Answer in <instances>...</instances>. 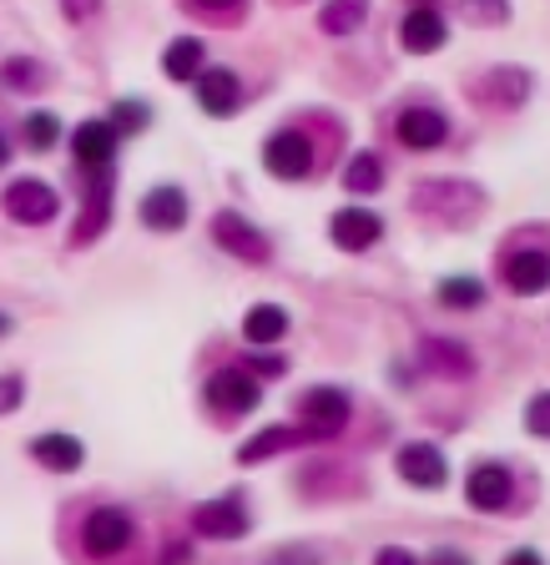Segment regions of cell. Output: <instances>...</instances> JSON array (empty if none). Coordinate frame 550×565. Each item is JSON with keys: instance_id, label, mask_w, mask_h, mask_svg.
Instances as JSON below:
<instances>
[{"instance_id": "obj_1", "label": "cell", "mask_w": 550, "mask_h": 565, "mask_svg": "<svg viewBox=\"0 0 550 565\" xmlns=\"http://www.w3.org/2000/svg\"><path fill=\"white\" fill-rule=\"evenodd\" d=\"M298 429H304L308 439H334V435H343V424H349V414H353V404H349V394L343 388H334V384H314V388H304L298 394Z\"/></svg>"}, {"instance_id": "obj_2", "label": "cell", "mask_w": 550, "mask_h": 565, "mask_svg": "<svg viewBox=\"0 0 550 565\" xmlns=\"http://www.w3.org/2000/svg\"><path fill=\"white\" fill-rule=\"evenodd\" d=\"M485 192L469 182H420L414 188V212L420 217H440V223H469L480 217Z\"/></svg>"}, {"instance_id": "obj_3", "label": "cell", "mask_w": 550, "mask_h": 565, "mask_svg": "<svg viewBox=\"0 0 550 565\" xmlns=\"http://www.w3.org/2000/svg\"><path fill=\"white\" fill-rule=\"evenodd\" d=\"M131 535H137V520H131L121 505H96L92 515L82 520V551L92 555V561L121 555L131 545Z\"/></svg>"}, {"instance_id": "obj_4", "label": "cell", "mask_w": 550, "mask_h": 565, "mask_svg": "<svg viewBox=\"0 0 550 565\" xmlns=\"http://www.w3.org/2000/svg\"><path fill=\"white\" fill-rule=\"evenodd\" d=\"M0 207H6V217L21 227H46L61 212V198L51 182H41V177H15L11 188L0 192Z\"/></svg>"}, {"instance_id": "obj_5", "label": "cell", "mask_w": 550, "mask_h": 565, "mask_svg": "<svg viewBox=\"0 0 550 565\" xmlns=\"http://www.w3.org/2000/svg\"><path fill=\"white\" fill-rule=\"evenodd\" d=\"M208 404L218 414H228V419H243V414H253L263 404V379H253L243 364H228V369H218V374L208 379Z\"/></svg>"}, {"instance_id": "obj_6", "label": "cell", "mask_w": 550, "mask_h": 565, "mask_svg": "<svg viewBox=\"0 0 550 565\" xmlns=\"http://www.w3.org/2000/svg\"><path fill=\"white\" fill-rule=\"evenodd\" d=\"M212 243L223 247V253H233V258L253 263V268H263V263L273 258L268 233L247 223L243 212H218V217H212Z\"/></svg>"}, {"instance_id": "obj_7", "label": "cell", "mask_w": 550, "mask_h": 565, "mask_svg": "<svg viewBox=\"0 0 550 565\" xmlns=\"http://www.w3.org/2000/svg\"><path fill=\"white\" fill-rule=\"evenodd\" d=\"M253 520H247V505L237 494H223V500H202L192 510V535L198 541H243Z\"/></svg>"}, {"instance_id": "obj_8", "label": "cell", "mask_w": 550, "mask_h": 565, "mask_svg": "<svg viewBox=\"0 0 550 565\" xmlns=\"http://www.w3.org/2000/svg\"><path fill=\"white\" fill-rule=\"evenodd\" d=\"M71 157H76V167H82L86 182H102V177H112L117 131L106 127V121H82V127L71 131Z\"/></svg>"}, {"instance_id": "obj_9", "label": "cell", "mask_w": 550, "mask_h": 565, "mask_svg": "<svg viewBox=\"0 0 550 565\" xmlns=\"http://www.w3.org/2000/svg\"><path fill=\"white\" fill-rule=\"evenodd\" d=\"M263 167H268L273 177H283V182H298V177L314 172V141L298 127L273 131V137L263 141Z\"/></svg>"}, {"instance_id": "obj_10", "label": "cell", "mask_w": 550, "mask_h": 565, "mask_svg": "<svg viewBox=\"0 0 550 565\" xmlns=\"http://www.w3.org/2000/svg\"><path fill=\"white\" fill-rule=\"evenodd\" d=\"M394 470L404 484H414V490H440V484L449 480V459L440 455V445H430V439H410V445L394 455Z\"/></svg>"}, {"instance_id": "obj_11", "label": "cell", "mask_w": 550, "mask_h": 565, "mask_svg": "<svg viewBox=\"0 0 550 565\" xmlns=\"http://www.w3.org/2000/svg\"><path fill=\"white\" fill-rule=\"evenodd\" d=\"M500 282H505V288H510L516 298L546 294V282H550L546 247H516V253H505V258H500Z\"/></svg>"}, {"instance_id": "obj_12", "label": "cell", "mask_w": 550, "mask_h": 565, "mask_svg": "<svg viewBox=\"0 0 550 565\" xmlns=\"http://www.w3.org/2000/svg\"><path fill=\"white\" fill-rule=\"evenodd\" d=\"M510 494H516V475L505 470L500 459H485V465H475L465 480V500L475 510H485V515H495V510L510 505Z\"/></svg>"}, {"instance_id": "obj_13", "label": "cell", "mask_w": 550, "mask_h": 565, "mask_svg": "<svg viewBox=\"0 0 550 565\" xmlns=\"http://www.w3.org/2000/svg\"><path fill=\"white\" fill-rule=\"evenodd\" d=\"M420 369L434 379H449V384H465L480 364L459 339H420Z\"/></svg>"}, {"instance_id": "obj_14", "label": "cell", "mask_w": 550, "mask_h": 565, "mask_svg": "<svg viewBox=\"0 0 550 565\" xmlns=\"http://www.w3.org/2000/svg\"><path fill=\"white\" fill-rule=\"evenodd\" d=\"M394 137L404 141L410 152H434V147H445V137H449V117L434 111V106H410V111H399Z\"/></svg>"}, {"instance_id": "obj_15", "label": "cell", "mask_w": 550, "mask_h": 565, "mask_svg": "<svg viewBox=\"0 0 550 565\" xmlns=\"http://www.w3.org/2000/svg\"><path fill=\"white\" fill-rule=\"evenodd\" d=\"M192 86H198V102L208 117H233L237 106H243V82H237V71H228V66H202L198 76H192Z\"/></svg>"}, {"instance_id": "obj_16", "label": "cell", "mask_w": 550, "mask_h": 565, "mask_svg": "<svg viewBox=\"0 0 550 565\" xmlns=\"http://www.w3.org/2000/svg\"><path fill=\"white\" fill-rule=\"evenodd\" d=\"M328 233H334V243H339L343 253H369V247L384 237V217L369 207H339L334 223H328Z\"/></svg>"}, {"instance_id": "obj_17", "label": "cell", "mask_w": 550, "mask_h": 565, "mask_svg": "<svg viewBox=\"0 0 550 565\" xmlns=\"http://www.w3.org/2000/svg\"><path fill=\"white\" fill-rule=\"evenodd\" d=\"M31 459L41 465V470H51V475H76L86 465V445L76 435L51 429V435H35L31 439Z\"/></svg>"}, {"instance_id": "obj_18", "label": "cell", "mask_w": 550, "mask_h": 565, "mask_svg": "<svg viewBox=\"0 0 550 565\" xmlns=\"http://www.w3.org/2000/svg\"><path fill=\"white\" fill-rule=\"evenodd\" d=\"M188 212H192V202H188V192L182 188H152L147 198H141V223L152 227V233H177V227H188Z\"/></svg>"}, {"instance_id": "obj_19", "label": "cell", "mask_w": 550, "mask_h": 565, "mask_svg": "<svg viewBox=\"0 0 550 565\" xmlns=\"http://www.w3.org/2000/svg\"><path fill=\"white\" fill-rule=\"evenodd\" d=\"M445 15L434 11V6H414L410 15H404V25H399V41H404V51L410 56H430V51L445 46Z\"/></svg>"}, {"instance_id": "obj_20", "label": "cell", "mask_w": 550, "mask_h": 565, "mask_svg": "<svg viewBox=\"0 0 550 565\" xmlns=\"http://www.w3.org/2000/svg\"><path fill=\"white\" fill-rule=\"evenodd\" d=\"M298 445H314L298 424H268V429H258V435L237 449V465H263V459L288 455V449H298Z\"/></svg>"}, {"instance_id": "obj_21", "label": "cell", "mask_w": 550, "mask_h": 565, "mask_svg": "<svg viewBox=\"0 0 550 565\" xmlns=\"http://www.w3.org/2000/svg\"><path fill=\"white\" fill-rule=\"evenodd\" d=\"M526 92H530V71H510V66L490 71V76H485L480 86H469V96H475V102L500 106V111L520 106V102H526Z\"/></svg>"}, {"instance_id": "obj_22", "label": "cell", "mask_w": 550, "mask_h": 565, "mask_svg": "<svg viewBox=\"0 0 550 565\" xmlns=\"http://www.w3.org/2000/svg\"><path fill=\"white\" fill-rule=\"evenodd\" d=\"M288 333V308L278 303H253L243 313V339L247 343H278Z\"/></svg>"}, {"instance_id": "obj_23", "label": "cell", "mask_w": 550, "mask_h": 565, "mask_svg": "<svg viewBox=\"0 0 550 565\" xmlns=\"http://www.w3.org/2000/svg\"><path fill=\"white\" fill-rule=\"evenodd\" d=\"M106 223H112V177L92 182V192H86V212H82V223H76V233H71V243H92Z\"/></svg>"}, {"instance_id": "obj_24", "label": "cell", "mask_w": 550, "mask_h": 565, "mask_svg": "<svg viewBox=\"0 0 550 565\" xmlns=\"http://www.w3.org/2000/svg\"><path fill=\"white\" fill-rule=\"evenodd\" d=\"M202 66H208V46H202V41H192V35L172 41V46H167V56H162V71L172 76V82H182V86H188Z\"/></svg>"}, {"instance_id": "obj_25", "label": "cell", "mask_w": 550, "mask_h": 565, "mask_svg": "<svg viewBox=\"0 0 550 565\" xmlns=\"http://www.w3.org/2000/svg\"><path fill=\"white\" fill-rule=\"evenodd\" d=\"M434 298H440V308H449V313H469V308L485 303V282L469 278V273H455V278H445L434 288Z\"/></svg>"}, {"instance_id": "obj_26", "label": "cell", "mask_w": 550, "mask_h": 565, "mask_svg": "<svg viewBox=\"0 0 550 565\" xmlns=\"http://www.w3.org/2000/svg\"><path fill=\"white\" fill-rule=\"evenodd\" d=\"M343 188L359 192V198L379 192V188H384V162H379L374 152H353L349 167H343Z\"/></svg>"}, {"instance_id": "obj_27", "label": "cell", "mask_w": 550, "mask_h": 565, "mask_svg": "<svg viewBox=\"0 0 550 565\" xmlns=\"http://www.w3.org/2000/svg\"><path fill=\"white\" fill-rule=\"evenodd\" d=\"M363 15H369V0H328L324 11H318V25L328 35H353L363 25Z\"/></svg>"}, {"instance_id": "obj_28", "label": "cell", "mask_w": 550, "mask_h": 565, "mask_svg": "<svg viewBox=\"0 0 550 565\" xmlns=\"http://www.w3.org/2000/svg\"><path fill=\"white\" fill-rule=\"evenodd\" d=\"M0 82L11 86V92H41V86H46V66H41V61L15 56V61L0 66Z\"/></svg>"}, {"instance_id": "obj_29", "label": "cell", "mask_w": 550, "mask_h": 565, "mask_svg": "<svg viewBox=\"0 0 550 565\" xmlns=\"http://www.w3.org/2000/svg\"><path fill=\"white\" fill-rule=\"evenodd\" d=\"M21 137H25V147H31V152H51V147H56V137H61V117H51V111H31V117H25V127H21Z\"/></svg>"}, {"instance_id": "obj_30", "label": "cell", "mask_w": 550, "mask_h": 565, "mask_svg": "<svg viewBox=\"0 0 550 565\" xmlns=\"http://www.w3.org/2000/svg\"><path fill=\"white\" fill-rule=\"evenodd\" d=\"M152 121V106H141V102H117L112 106V117H106V127L117 131V137H137L141 127Z\"/></svg>"}, {"instance_id": "obj_31", "label": "cell", "mask_w": 550, "mask_h": 565, "mask_svg": "<svg viewBox=\"0 0 550 565\" xmlns=\"http://www.w3.org/2000/svg\"><path fill=\"white\" fill-rule=\"evenodd\" d=\"M459 15L469 25H505L510 21V0H459Z\"/></svg>"}, {"instance_id": "obj_32", "label": "cell", "mask_w": 550, "mask_h": 565, "mask_svg": "<svg viewBox=\"0 0 550 565\" xmlns=\"http://www.w3.org/2000/svg\"><path fill=\"white\" fill-rule=\"evenodd\" d=\"M243 369L253 379H283L288 374V359L283 353H258V359H243Z\"/></svg>"}, {"instance_id": "obj_33", "label": "cell", "mask_w": 550, "mask_h": 565, "mask_svg": "<svg viewBox=\"0 0 550 565\" xmlns=\"http://www.w3.org/2000/svg\"><path fill=\"white\" fill-rule=\"evenodd\" d=\"M25 399V379L21 374H0V414H15Z\"/></svg>"}, {"instance_id": "obj_34", "label": "cell", "mask_w": 550, "mask_h": 565, "mask_svg": "<svg viewBox=\"0 0 550 565\" xmlns=\"http://www.w3.org/2000/svg\"><path fill=\"white\" fill-rule=\"evenodd\" d=\"M546 409H550V399H546V394H536V399H530V409H526V429H530V435H546Z\"/></svg>"}, {"instance_id": "obj_35", "label": "cell", "mask_w": 550, "mask_h": 565, "mask_svg": "<svg viewBox=\"0 0 550 565\" xmlns=\"http://www.w3.org/2000/svg\"><path fill=\"white\" fill-rule=\"evenodd\" d=\"M374 565H420V555L404 551V545H384V551L374 555Z\"/></svg>"}, {"instance_id": "obj_36", "label": "cell", "mask_w": 550, "mask_h": 565, "mask_svg": "<svg viewBox=\"0 0 550 565\" xmlns=\"http://www.w3.org/2000/svg\"><path fill=\"white\" fill-rule=\"evenodd\" d=\"M61 11H66L71 21H92V15L102 11V0H61Z\"/></svg>"}, {"instance_id": "obj_37", "label": "cell", "mask_w": 550, "mask_h": 565, "mask_svg": "<svg viewBox=\"0 0 550 565\" xmlns=\"http://www.w3.org/2000/svg\"><path fill=\"white\" fill-rule=\"evenodd\" d=\"M424 565H469V555H465V551H455V545H445V551H434Z\"/></svg>"}, {"instance_id": "obj_38", "label": "cell", "mask_w": 550, "mask_h": 565, "mask_svg": "<svg viewBox=\"0 0 550 565\" xmlns=\"http://www.w3.org/2000/svg\"><path fill=\"white\" fill-rule=\"evenodd\" d=\"M500 565H546V561H540V551H530V545H520V551H510Z\"/></svg>"}, {"instance_id": "obj_39", "label": "cell", "mask_w": 550, "mask_h": 565, "mask_svg": "<svg viewBox=\"0 0 550 565\" xmlns=\"http://www.w3.org/2000/svg\"><path fill=\"white\" fill-rule=\"evenodd\" d=\"M188 6H202V11L223 15V11H237V0H188Z\"/></svg>"}, {"instance_id": "obj_40", "label": "cell", "mask_w": 550, "mask_h": 565, "mask_svg": "<svg viewBox=\"0 0 550 565\" xmlns=\"http://www.w3.org/2000/svg\"><path fill=\"white\" fill-rule=\"evenodd\" d=\"M182 561H188V545H172V551L162 555V565H182Z\"/></svg>"}, {"instance_id": "obj_41", "label": "cell", "mask_w": 550, "mask_h": 565, "mask_svg": "<svg viewBox=\"0 0 550 565\" xmlns=\"http://www.w3.org/2000/svg\"><path fill=\"white\" fill-rule=\"evenodd\" d=\"M6 162H11V141L0 137V167H6Z\"/></svg>"}, {"instance_id": "obj_42", "label": "cell", "mask_w": 550, "mask_h": 565, "mask_svg": "<svg viewBox=\"0 0 550 565\" xmlns=\"http://www.w3.org/2000/svg\"><path fill=\"white\" fill-rule=\"evenodd\" d=\"M6 333H11V313H0V339H6Z\"/></svg>"}]
</instances>
